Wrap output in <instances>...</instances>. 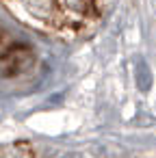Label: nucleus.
I'll use <instances>...</instances> for the list:
<instances>
[{
	"label": "nucleus",
	"instance_id": "nucleus-3",
	"mask_svg": "<svg viewBox=\"0 0 156 158\" xmlns=\"http://www.w3.org/2000/svg\"><path fill=\"white\" fill-rule=\"evenodd\" d=\"M95 5H98V11L102 13L104 9H108V7L113 5V0H95Z\"/></svg>",
	"mask_w": 156,
	"mask_h": 158
},
{
	"label": "nucleus",
	"instance_id": "nucleus-1",
	"mask_svg": "<svg viewBox=\"0 0 156 158\" xmlns=\"http://www.w3.org/2000/svg\"><path fill=\"white\" fill-rule=\"evenodd\" d=\"M5 2L24 24L41 31H63L59 0H5Z\"/></svg>",
	"mask_w": 156,
	"mask_h": 158
},
{
	"label": "nucleus",
	"instance_id": "nucleus-2",
	"mask_svg": "<svg viewBox=\"0 0 156 158\" xmlns=\"http://www.w3.org/2000/svg\"><path fill=\"white\" fill-rule=\"evenodd\" d=\"M59 9L63 18V31L70 26L91 22L100 15L95 0H59Z\"/></svg>",
	"mask_w": 156,
	"mask_h": 158
}]
</instances>
